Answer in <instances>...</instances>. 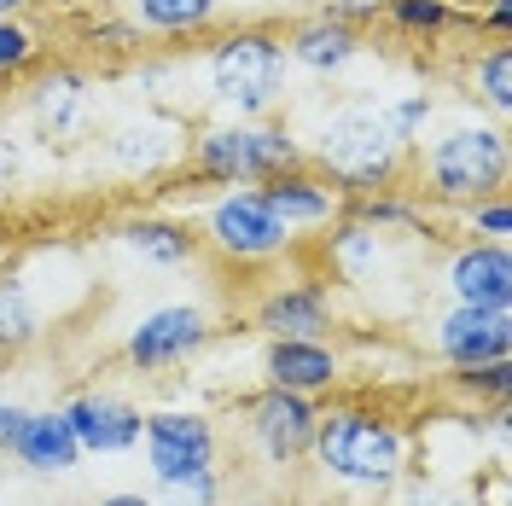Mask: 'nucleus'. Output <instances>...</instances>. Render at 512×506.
<instances>
[{
  "instance_id": "obj_1",
  "label": "nucleus",
  "mask_w": 512,
  "mask_h": 506,
  "mask_svg": "<svg viewBox=\"0 0 512 506\" xmlns=\"http://www.w3.org/2000/svg\"><path fill=\"white\" fill-rule=\"evenodd\" d=\"M309 460L332 483L384 501V495L402 489V477L414 472V431H408L402 413L379 408V402H332L315 419Z\"/></svg>"
},
{
  "instance_id": "obj_2",
  "label": "nucleus",
  "mask_w": 512,
  "mask_h": 506,
  "mask_svg": "<svg viewBox=\"0 0 512 506\" xmlns=\"http://www.w3.org/2000/svg\"><path fill=\"white\" fill-rule=\"evenodd\" d=\"M507 169H512V146L501 123H460L437 134L425 152H419L414 175L419 192L431 204H448V210H472L483 198L507 192Z\"/></svg>"
},
{
  "instance_id": "obj_3",
  "label": "nucleus",
  "mask_w": 512,
  "mask_h": 506,
  "mask_svg": "<svg viewBox=\"0 0 512 506\" xmlns=\"http://www.w3.org/2000/svg\"><path fill=\"white\" fill-rule=\"evenodd\" d=\"M315 169L344 192V198H367V192H390L408 175V146L390 134L384 111L373 105H350L320 128Z\"/></svg>"
},
{
  "instance_id": "obj_4",
  "label": "nucleus",
  "mask_w": 512,
  "mask_h": 506,
  "mask_svg": "<svg viewBox=\"0 0 512 506\" xmlns=\"http://www.w3.org/2000/svg\"><path fill=\"white\" fill-rule=\"evenodd\" d=\"M291 163H303V146L274 117H233V123L198 128L187 140V169L204 187H256Z\"/></svg>"
},
{
  "instance_id": "obj_5",
  "label": "nucleus",
  "mask_w": 512,
  "mask_h": 506,
  "mask_svg": "<svg viewBox=\"0 0 512 506\" xmlns=\"http://www.w3.org/2000/svg\"><path fill=\"white\" fill-rule=\"evenodd\" d=\"M204 76L233 117H268L286 94V41L268 24L222 30L204 53Z\"/></svg>"
},
{
  "instance_id": "obj_6",
  "label": "nucleus",
  "mask_w": 512,
  "mask_h": 506,
  "mask_svg": "<svg viewBox=\"0 0 512 506\" xmlns=\"http://www.w3.org/2000/svg\"><path fill=\"white\" fill-rule=\"evenodd\" d=\"M198 239H204V251H216L222 262H233V268H262V262H280L297 233H286V227L274 222V210L262 204L256 187H227L222 198L204 210Z\"/></svg>"
},
{
  "instance_id": "obj_7",
  "label": "nucleus",
  "mask_w": 512,
  "mask_h": 506,
  "mask_svg": "<svg viewBox=\"0 0 512 506\" xmlns=\"http://www.w3.org/2000/svg\"><path fill=\"white\" fill-rule=\"evenodd\" d=\"M315 419H320V402L297 396V390L262 384L256 396H245V437L268 466H303L309 443H315Z\"/></svg>"
},
{
  "instance_id": "obj_8",
  "label": "nucleus",
  "mask_w": 512,
  "mask_h": 506,
  "mask_svg": "<svg viewBox=\"0 0 512 506\" xmlns=\"http://www.w3.org/2000/svg\"><path fill=\"white\" fill-rule=\"evenodd\" d=\"M210 338H216V320L198 303H163L134 320V332L123 338V361L134 373H169V367L192 361L198 349H210Z\"/></svg>"
},
{
  "instance_id": "obj_9",
  "label": "nucleus",
  "mask_w": 512,
  "mask_h": 506,
  "mask_svg": "<svg viewBox=\"0 0 512 506\" xmlns=\"http://www.w3.org/2000/svg\"><path fill=\"white\" fill-rule=\"evenodd\" d=\"M140 443H146V466H152V477H158V483H169V477H192V472H210V466L222 460V437H216V425H210L204 413H192V408H158V413H146Z\"/></svg>"
},
{
  "instance_id": "obj_10",
  "label": "nucleus",
  "mask_w": 512,
  "mask_h": 506,
  "mask_svg": "<svg viewBox=\"0 0 512 506\" xmlns=\"http://www.w3.org/2000/svg\"><path fill=\"white\" fill-rule=\"evenodd\" d=\"M256 192H262V204L274 210V222L286 227V233H315V227L338 222L344 204H350L309 158L291 163V169H274L268 181H256Z\"/></svg>"
},
{
  "instance_id": "obj_11",
  "label": "nucleus",
  "mask_w": 512,
  "mask_h": 506,
  "mask_svg": "<svg viewBox=\"0 0 512 506\" xmlns=\"http://www.w3.org/2000/svg\"><path fill=\"white\" fill-rule=\"evenodd\" d=\"M437 355L448 367H478V361H507L512 355V309H483V303H448L437 320Z\"/></svg>"
},
{
  "instance_id": "obj_12",
  "label": "nucleus",
  "mask_w": 512,
  "mask_h": 506,
  "mask_svg": "<svg viewBox=\"0 0 512 506\" xmlns=\"http://www.w3.org/2000/svg\"><path fill=\"white\" fill-rule=\"evenodd\" d=\"M262 379L274 390H297V396H326L344 384V355L332 338H268L262 349Z\"/></svg>"
},
{
  "instance_id": "obj_13",
  "label": "nucleus",
  "mask_w": 512,
  "mask_h": 506,
  "mask_svg": "<svg viewBox=\"0 0 512 506\" xmlns=\"http://www.w3.org/2000/svg\"><path fill=\"white\" fill-rule=\"evenodd\" d=\"M251 326L268 338H326L332 332V291L320 280L268 285L251 309Z\"/></svg>"
},
{
  "instance_id": "obj_14",
  "label": "nucleus",
  "mask_w": 512,
  "mask_h": 506,
  "mask_svg": "<svg viewBox=\"0 0 512 506\" xmlns=\"http://www.w3.org/2000/svg\"><path fill=\"white\" fill-rule=\"evenodd\" d=\"M454 303H483V309H512V251L501 239H466L443 268Z\"/></svg>"
},
{
  "instance_id": "obj_15",
  "label": "nucleus",
  "mask_w": 512,
  "mask_h": 506,
  "mask_svg": "<svg viewBox=\"0 0 512 506\" xmlns=\"http://www.w3.org/2000/svg\"><path fill=\"white\" fill-rule=\"evenodd\" d=\"M64 419H70L82 454H128V448H140V425H146V413L128 396H105V390L64 402Z\"/></svg>"
},
{
  "instance_id": "obj_16",
  "label": "nucleus",
  "mask_w": 512,
  "mask_h": 506,
  "mask_svg": "<svg viewBox=\"0 0 512 506\" xmlns=\"http://www.w3.org/2000/svg\"><path fill=\"white\" fill-rule=\"evenodd\" d=\"M105 158L117 163L123 175H163L175 163H187V128L169 117H134L117 123L105 140Z\"/></svg>"
},
{
  "instance_id": "obj_17",
  "label": "nucleus",
  "mask_w": 512,
  "mask_h": 506,
  "mask_svg": "<svg viewBox=\"0 0 512 506\" xmlns=\"http://www.w3.org/2000/svg\"><path fill=\"white\" fill-rule=\"evenodd\" d=\"M88 76L76 64H41L30 82V117L47 140H76L88 128Z\"/></svg>"
},
{
  "instance_id": "obj_18",
  "label": "nucleus",
  "mask_w": 512,
  "mask_h": 506,
  "mask_svg": "<svg viewBox=\"0 0 512 506\" xmlns=\"http://www.w3.org/2000/svg\"><path fill=\"white\" fill-rule=\"evenodd\" d=\"M280 41H286V64H303V70H315V76L350 70V64L361 59V47H367V35L350 30V24H338V18H326V12L297 18Z\"/></svg>"
},
{
  "instance_id": "obj_19",
  "label": "nucleus",
  "mask_w": 512,
  "mask_h": 506,
  "mask_svg": "<svg viewBox=\"0 0 512 506\" xmlns=\"http://www.w3.org/2000/svg\"><path fill=\"white\" fill-rule=\"evenodd\" d=\"M6 454H12L18 466L41 472V477H59V472H76V466H82V443H76V431H70L64 408L24 413V425H18V437H12Z\"/></svg>"
},
{
  "instance_id": "obj_20",
  "label": "nucleus",
  "mask_w": 512,
  "mask_h": 506,
  "mask_svg": "<svg viewBox=\"0 0 512 506\" xmlns=\"http://www.w3.org/2000/svg\"><path fill=\"white\" fill-rule=\"evenodd\" d=\"M111 239L128 245L134 256H146L152 268H181L192 256H204V239L192 233V222H175V216H158V210L123 216V222L111 227Z\"/></svg>"
},
{
  "instance_id": "obj_21",
  "label": "nucleus",
  "mask_w": 512,
  "mask_h": 506,
  "mask_svg": "<svg viewBox=\"0 0 512 506\" xmlns=\"http://www.w3.org/2000/svg\"><path fill=\"white\" fill-rule=\"evenodd\" d=\"M384 256H390V239L379 227L355 222L350 210L338 222H326V233H320V262H326V274H338L344 285H367L379 274Z\"/></svg>"
},
{
  "instance_id": "obj_22",
  "label": "nucleus",
  "mask_w": 512,
  "mask_h": 506,
  "mask_svg": "<svg viewBox=\"0 0 512 506\" xmlns=\"http://www.w3.org/2000/svg\"><path fill=\"white\" fill-rule=\"evenodd\" d=\"M41 332H47V315H41V303H35L30 280L0 268V355H24V349H35Z\"/></svg>"
},
{
  "instance_id": "obj_23",
  "label": "nucleus",
  "mask_w": 512,
  "mask_h": 506,
  "mask_svg": "<svg viewBox=\"0 0 512 506\" xmlns=\"http://www.w3.org/2000/svg\"><path fill=\"white\" fill-rule=\"evenodd\" d=\"M379 24H390V30L408 35V41H443L448 30H472V12H460L454 0H384Z\"/></svg>"
},
{
  "instance_id": "obj_24",
  "label": "nucleus",
  "mask_w": 512,
  "mask_h": 506,
  "mask_svg": "<svg viewBox=\"0 0 512 506\" xmlns=\"http://www.w3.org/2000/svg\"><path fill=\"white\" fill-rule=\"evenodd\" d=\"M216 12H222V0H134V24L146 35H163V41L210 35Z\"/></svg>"
},
{
  "instance_id": "obj_25",
  "label": "nucleus",
  "mask_w": 512,
  "mask_h": 506,
  "mask_svg": "<svg viewBox=\"0 0 512 506\" xmlns=\"http://www.w3.org/2000/svg\"><path fill=\"white\" fill-rule=\"evenodd\" d=\"M344 210H350L355 222L379 227L384 239H419V233H425V204H419V198H408L402 187L367 192V198H350Z\"/></svg>"
},
{
  "instance_id": "obj_26",
  "label": "nucleus",
  "mask_w": 512,
  "mask_h": 506,
  "mask_svg": "<svg viewBox=\"0 0 512 506\" xmlns=\"http://www.w3.org/2000/svg\"><path fill=\"white\" fill-rule=\"evenodd\" d=\"M466 82H472V94L483 99V111H489L495 123H507L512 117V41H489L478 59H472Z\"/></svg>"
},
{
  "instance_id": "obj_27",
  "label": "nucleus",
  "mask_w": 512,
  "mask_h": 506,
  "mask_svg": "<svg viewBox=\"0 0 512 506\" xmlns=\"http://www.w3.org/2000/svg\"><path fill=\"white\" fill-rule=\"evenodd\" d=\"M76 47L99 64H134L146 53V30H140L134 18H88V24L76 30Z\"/></svg>"
},
{
  "instance_id": "obj_28",
  "label": "nucleus",
  "mask_w": 512,
  "mask_h": 506,
  "mask_svg": "<svg viewBox=\"0 0 512 506\" xmlns=\"http://www.w3.org/2000/svg\"><path fill=\"white\" fill-rule=\"evenodd\" d=\"M47 64V41L30 18H0V82H24Z\"/></svg>"
},
{
  "instance_id": "obj_29",
  "label": "nucleus",
  "mask_w": 512,
  "mask_h": 506,
  "mask_svg": "<svg viewBox=\"0 0 512 506\" xmlns=\"http://www.w3.org/2000/svg\"><path fill=\"white\" fill-rule=\"evenodd\" d=\"M448 384H454V396H460L466 408H507V396H512V355H507V361L454 367V373H448Z\"/></svg>"
},
{
  "instance_id": "obj_30",
  "label": "nucleus",
  "mask_w": 512,
  "mask_h": 506,
  "mask_svg": "<svg viewBox=\"0 0 512 506\" xmlns=\"http://www.w3.org/2000/svg\"><path fill=\"white\" fill-rule=\"evenodd\" d=\"M158 506H222V472H192V477H169L158 483Z\"/></svg>"
},
{
  "instance_id": "obj_31",
  "label": "nucleus",
  "mask_w": 512,
  "mask_h": 506,
  "mask_svg": "<svg viewBox=\"0 0 512 506\" xmlns=\"http://www.w3.org/2000/svg\"><path fill=\"white\" fill-rule=\"evenodd\" d=\"M431 94H408V99H396V105H384V123H390V134L402 140V146H414V134L425 123H431Z\"/></svg>"
},
{
  "instance_id": "obj_32",
  "label": "nucleus",
  "mask_w": 512,
  "mask_h": 506,
  "mask_svg": "<svg viewBox=\"0 0 512 506\" xmlns=\"http://www.w3.org/2000/svg\"><path fill=\"white\" fill-rule=\"evenodd\" d=\"M408 489H402V501L396 506H478L472 501V489H448V483H431V477H402Z\"/></svg>"
},
{
  "instance_id": "obj_33",
  "label": "nucleus",
  "mask_w": 512,
  "mask_h": 506,
  "mask_svg": "<svg viewBox=\"0 0 512 506\" xmlns=\"http://www.w3.org/2000/svg\"><path fill=\"white\" fill-rule=\"evenodd\" d=\"M466 227H472L478 239H501V245H507V233H512V204H507V192H495V198L472 204V210H466Z\"/></svg>"
},
{
  "instance_id": "obj_34",
  "label": "nucleus",
  "mask_w": 512,
  "mask_h": 506,
  "mask_svg": "<svg viewBox=\"0 0 512 506\" xmlns=\"http://www.w3.org/2000/svg\"><path fill=\"white\" fill-rule=\"evenodd\" d=\"M472 30L489 35V41H512V0H483L472 12Z\"/></svg>"
},
{
  "instance_id": "obj_35",
  "label": "nucleus",
  "mask_w": 512,
  "mask_h": 506,
  "mask_svg": "<svg viewBox=\"0 0 512 506\" xmlns=\"http://www.w3.org/2000/svg\"><path fill=\"white\" fill-rule=\"evenodd\" d=\"M379 6H384V0H326L320 12H326V18H338V24H350V30H361V35H367V24H379Z\"/></svg>"
},
{
  "instance_id": "obj_36",
  "label": "nucleus",
  "mask_w": 512,
  "mask_h": 506,
  "mask_svg": "<svg viewBox=\"0 0 512 506\" xmlns=\"http://www.w3.org/2000/svg\"><path fill=\"white\" fill-rule=\"evenodd\" d=\"M18 175H24V158H18V146H12V140H6V134H0V192L12 187V181H18Z\"/></svg>"
},
{
  "instance_id": "obj_37",
  "label": "nucleus",
  "mask_w": 512,
  "mask_h": 506,
  "mask_svg": "<svg viewBox=\"0 0 512 506\" xmlns=\"http://www.w3.org/2000/svg\"><path fill=\"white\" fill-rule=\"evenodd\" d=\"M24 413H30V408H18V402H0V454L12 448V437H18V425H24Z\"/></svg>"
},
{
  "instance_id": "obj_38",
  "label": "nucleus",
  "mask_w": 512,
  "mask_h": 506,
  "mask_svg": "<svg viewBox=\"0 0 512 506\" xmlns=\"http://www.w3.org/2000/svg\"><path fill=\"white\" fill-rule=\"evenodd\" d=\"M94 506H158L152 495H134V489H117V495H99Z\"/></svg>"
},
{
  "instance_id": "obj_39",
  "label": "nucleus",
  "mask_w": 512,
  "mask_h": 506,
  "mask_svg": "<svg viewBox=\"0 0 512 506\" xmlns=\"http://www.w3.org/2000/svg\"><path fill=\"white\" fill-rule=\"evenodd\" d=\"M35 0H0V18H24Z\"/></svg>"
},
{
  "instance_id": "obj_40",
  "label": "nucleus",
  "mask_w": 512,
  "mask_h": 506,
  "mask_svg": "<svg viewBox=\"0 0 512 506\" xmlns=\"http://www.w3.org/2000/svg\"><path fill=\"white\" fill-rule=\"evenodd\" d=\"M245 506H286V501H245Z\"/></svg>"
},
{
  "instance_id": "obj_41",
  "label": "nucleus",
  "mask_w": 512,
  "mask_h": 506,
  "mask_svg": "<svg viewBox=\"0 0 512 506\" xmlns=\"http://www.w3.org/2000/svg\"><path fill=\"white\" fill-rule=\"evenodd\" d=\"M373 506H384V501H373Z\"/></svg>"
}]
</instances>
